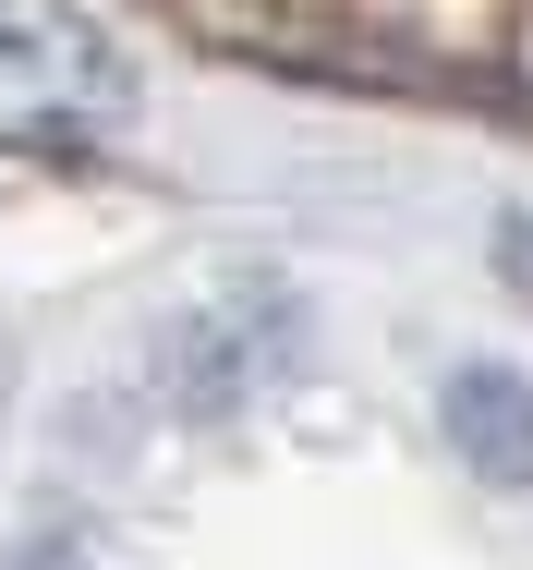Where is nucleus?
Returning a JSON list of instances; mask_svg holds the SVG:
<instances>
[{
  "label": "nucleus",
  "mask_w": 533,
  "mask_h": 570,
  "mask_svg": "<svg viewBox=\"0 0 533 570\" xmlns=\"http://www.w3.org/2000/svg\"><path fill=\"white\" fill-rule=\"evenodd\" d=\"M12 570H109V547H86V534H37V547H12Z\"/></svg>",
  "instance_id": "nucleus-4"
},
{
  "label": "nucleus",
  "mask_w": 533,
  "mask_h": 570,
  "mask_svg": "<svg viewBox=\"0 0 533 570\" xmlns=\"http://www.w3.org/2000/svg\"><path fill=\"white\" fill-rule=\"evenodd\" d=\"M436 425H448V450L473 485H497V498H533V376L522 364H448V389H436Z\"/></svg>",
  "instance_id": "nucleus-2"
},
{
  "label": "nucleus",
  "mask_w": 533,
  "mask_h": 570,
  "mask_svg": "<svg viewBox=\"0 0 533 570\" xmlns=\"http://www.w3.org/2000/svg\"><path fill=\"white\" fill-rule=\"evenodd\" d=\"M497 279H510V304H533V207L497 219Z\"/></svg>",
  "instance_id": "nucleus-3"
},
{
  "label": "nucleus",
  "mask_w": 533,
  "mask_h": 570,
  "mask_svg": "<svg viewBox=\"0 0 533 570\" xmlns=\"http://www.w3.org/2000/svg\"><path fill=\"white\" fill-rule=\"evenodd\" d=\"M304 352H316V328H304V304H292L279 279H230L218 304H195V316L158 328V401H170L182 425H218V413H243L267 376H292Z\"/></svg>",
  "instance_id": "nucleus-1"
}]
</instances>
